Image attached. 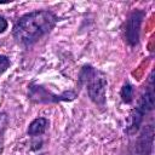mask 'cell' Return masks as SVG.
Returning <instances> with one entry per match:
<instances>
[{"instance_id":"obj_1","label":"cell","mask_w":155,"mask_h":155,"mask_svg":"<svg viewBox=\"0 0 155 155\" xmlns=\"http://www.w3.org/2000/svg\"><path fill=\"white\" fill-rule=\"evenodd\" d=\"M57 22L53 12L42 10L22 16L13 25V36L22 45H31L47 34Z\"/></svg>"},{"instance_id":"obj_2","label":"cell","mask_w":155,"mask_h":155,"mask_svg":"<svg viewBox=\"0 0 155 155\" xmlns=\"http://www.w3.org/2000/svg\"><path fill=\"white\" fill-rule=\"evenodd\" d=\"M80 81L86 85L90 98L98 105H103L105 102V88L107 80L105 76L96 70L91 65H85L80 74Z\"/></svg>"},{"instance_id":"obj_3","label":"cell","mask_w":155,"mask_h":155,"mask_svg":"<svg viewBox=\"0 0 155 155\" xmlns=\"http://www.w3.org/2000/svg\"><path fill=\"white\" fill-rule=\"evenodd\" d=\"M154 107V92H153V86L150 85L149 90L143 94V97L140 98L139 101V104L138 107L136 108V110L133 111V115H132V127L137 128L138 125L140 124L142 119H143V115L145 113H148L149 110H151Z\"/></svg>"},{"instance_id":"obj_4","label":"cell","mask_w":155,"mask_h":155,"mask_svg":"<svg viewBox=\"0 0 155 155\" xmlns=\"http://www.w3.org/2000/svg\"><path fill=\"white\" fill-rule=\"evenodd\" d=\"M143 12L142 11H134L130 16V18L126 22V29H125V36L126 40L130 42V45H136L138 42L139 38V28L143 19Z\"/></svg>"},{"instance_id":"obj_5","label":"cell","mask_w":155,"mask_h":155,"mask_svg":"<svg viewBox=\"0 0 155 155\" xmlns=\"http://www.w3.org/2000/svg\"><path fill=\"white\" fill-rule=\"evenodd\" d=\"M48 126V121L45 117H38L34 121H31V124L28 127V134L30 136H38V134H42L46 128Z\"/></svg>"},{"instance_id":"obj_6","label":"cell","mask_w":155,"mask_h":155,"mask_svg":"<svg viewBox=\"0 0 155 155\" xmlns=\"http://www.w3.org/2000/svg\"><path fill=\"white\" fill-rule=\"evenodd\" d=\"M121 97L124 99V102L126 103H131L133 99V87L130 84H125L122 90H121Z\"/></svg>"},{"instance_id":"obj_7","label":"cell","mask_w":155,"mask_h":155,"mask_svg":"<svg viewBox=\"0 0 155 155\" xmlns=\"http://www.w3.org/2000/svg\"><path fill=\"white\" fill-rule=\"evenodd\" d=\"M6 124H7V117H6V114L1 113V114H0V153H1V148H2L4 132H5V128H6Z\"/></svg>"},{"instance_id":"obj_8","label":"cell","mask_w":155,"mask_h":155,"mask_svg":"<svg viewBox=\"0 0 155 155\" xmlns=\"http://www.w3.org/2000/svg\"><path fill=\"white\" fill-rule=\"evenodd\" d=\"M10 67V59L6 56L0 54V74H2Z\"/></svg>"},{"instance_id":"obj_9","label":"cell","mask_w":155,"mask_h":155,"mask_svg":"<svg viewBox=\"0 0 155 155\" xmlns=\"http://www.w3.org/2000/svg\"><path fill=\"white\" fill-rule=\"evenodd\" d=\"M6 28H7V22H6V19H5L2 16H0V34H1L2 31H5Z\"/></svg>"}]
</instances>
